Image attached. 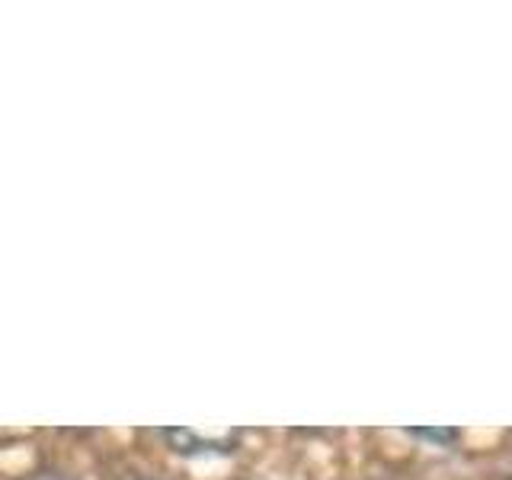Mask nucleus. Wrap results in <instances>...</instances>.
Instances as JSON below:
<instances>
[{"label":"nucleus","instance_id":"f257e3e1","mask_svg":"<svg viewBox=\"0 0 512 480\" xmlns=\"http://www.w3.org/2000/svg\"><path fill=\"white\" fill-rule=\"evenodd\" d=\"M164 439L180 455H199V452H228L237 442L234 429L208 432V429H164Z\"/></svg>","mask_w":512,"mask_h":480},{"label":"nucleus","instance_id":"f03ea898","mask_svg":"<svg viewBox=\"0 0 512 480\" xmlns=\"http://www.w3.org/2000/svg\"><path fill=\"white\" fill-rule=\"evenodd\" d=\"M413 436L429 439V442H452L455 439V429H410Z\"/></svg>","mask_w":512,"mask_h":480}]
</instances>
